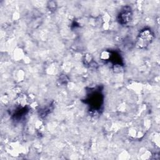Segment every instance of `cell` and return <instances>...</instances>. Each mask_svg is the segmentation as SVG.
Instances as JSON below:
<instances>
[{"instance_id":"3","label":"cell","mask_w":160,"mask_h":160,"mask_svg":"<svg viewBox=\"0 0 160 160\" xmlns=\"http://www.w3.org/2000/svg\"><path fill=\"white\" fill-rule=\"evenodd\" d=\"M92 96H90L89 100V103H90V106L91 108H94V109H99L101 107V95L100 94V93L99 92H93L92 94Z\"/></svg>"},{"instance_id":"2","label":"cell","mask_w":160,"mask_h":160,"mask_svg":"<svg viewBox=\"0 0 160 160\" xmlns=\"http://www.w3.org/2000/svg\"><path fill=\"white\" fill-rule=\"evenodd\" d=\"M132 17L131 9L129 6H124L120 11L118 15V21L121 24H126L128 23Z\"/></svg>"},{"instance_id":"1","label":"cell","mask_w":160,"mask_h":160,"mask_svg":"<svg viewBox=\"0 0 160 160\" xmlns=\"http://www.w3.org/2000/svg\"><path fill=\"white\" fill-rule=\"evenodd\" d=\"M154 39L152 32L149 29L142 30L138 38L137 45L140 48H144L151 43Z\"/></svg>"}]
</instances>
